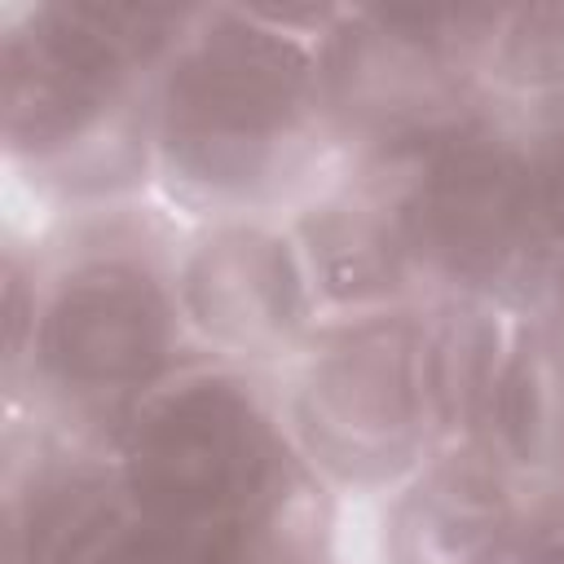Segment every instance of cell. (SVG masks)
I'll return each mask as SVG.
<instances>
[{
	"label": "cell",
	"mask_w": 564,
	"mask_h": 564,
	"mask_svg": "<svg viewBox=\"0 0 564 564\" xmlns=\"http://www.w3.org/2000/svg\"><path fill=\"white\" fill-rule=\"evenodd\" d=\"M278 480V436L251 392L229 379H189L137 419L123 485L141 516L247 529Z\"/></svg>",
	"instance_id": "cell-1"
},
{
	"label": "cell",
	"mask_w": 564,
	"mask_h": 564,
	"mask_svg": "<svg viewBox=\"0 0 564 564\" xmlns=\"http://www.w3.org/2000/svg\"><path fill=\"white\" fill-rule=\"evenodd\" d=\"M308 53L251 18H220L176 62L163 88V141L203 176L247 172L300 115Z\"/></svg>",
	"instance_id": "cell-2"
},
{
	"label": "cell",
	"mask_w": 564,
	"mask_h": 564,
	"mask_svg": "<svg viewBox=\"0 0 564 564\" xmlns=\"http://www.w3.org/2000/svg\"><path fill=\"white\" fill-rule=\"evenodd\" d=\"M405 212L414 242L467 278H494L564 234L546 159L533 163L494 137L432 145Z\"/></svg>",
	"instance_id": "cell-3"
},
{
	"label": "cell",
	"mask_w": 564,
	"mask_h": 564,
	"mask_svg": "<svg viewBox=\"0 0 564 564\" xmlns=\"http://www.w3.org/2000/svg\"><path fill=\"white\" fill-rule=\"evenodd\" d=\"M176 26L172 9H40L31 35H13L4 48L9 137L35 145L75 137Z\"/></svg>",
	"instance_id": "cell-4"
},
{
	"label": "cell",
	"mask_w": 564,
	"mask_h": 564,
	"mask_svg": "<svg viewBox=\"0 0 564 564\" xmlns=\"http://www.w3.org/2000/svg\"><path fill=\"white\" fill-rule=\"evenodd\" d=\"M172 322L159 286L128 264H88L40 322V361L70 392H128L154 379Z\"/></svg>",
	"instance_id": "cell-5"
},
{
	"label": "cell",
	"mask_w": 564,
	"mask_h": 564,
	"mask_svg": "<svg viewBox=\"0 0 564 564\" xmlns=\"http://www.w3.org/2000/svg\"><path fill=\"white\" fill-rule=\"evenodd\" d=\"M31 564H242L238 529H198L154 516H115L88 494L35 516Z\"/></svg>",
	"instance_id": "cell-6"
}]
</instances>
